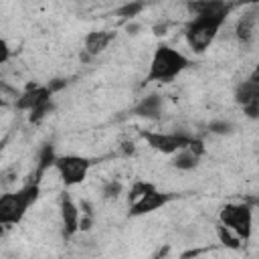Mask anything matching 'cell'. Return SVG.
Returning a JSON list of instances; mask_svg holds the SVG:
<instances>
[{
    "mask_svg": "<svg viewBox=\"0 0 259 259\" xmlns=\"http://www.w3.org/2000/svg\"><path fill=\"white\" fill-rule=\"evenodd\" d=\"M231 4L225 2H188L186 10L192 16L184 30L186 45L192 53H204L217 38L219 30L227 22Z\"/></svg>",
    "mask_w": 259,
    "mask_h": 259,
    "instance_id": "obj_1",
    "label": "cell"
},
{
    "mask_svg": "<svg viewBox=\"0 0 259 259\" xmlns=\"http://www.w3.org/2000/svg\"><path fill=\"white\" fill-rule=\"evenodd\" d=\"M186 67H188V59L182 51H178L174 47H168V45H160L152 55L150 69H148V75H146V83H150V81L170 83Z\"/></svg>",
    "mask_w": 259,
    "mask_h": 259,
    "instance_id": "obj_2",
    "label": "cell"
},
{
    "mask_svg": "<svg viewBox=\"0 0 259 259\" xmlns=\"http://www.w3.org/2000/svg\"><path fill=\"white\" fill-rule=\"evenodd\" d=\"M36 198H38V182H30L18 190L0 194V227L18 225L24 219L28 206Z\"/></svg>",
    "mask_w": 259,
    "mask_h": 259,
    "instance_id": "obj_3",
    "label": "cell"
},
{
    "mask_svg": "<svg viewBox=\"0 0 259 259\" xmlns=\"http://www.w3.org/2000/svg\"><path fill=\"white\" fill-rule=\"evenodd\" d=\"M221 225L227 227L239 241H247L251 237V229H253V208L245 202H233L227 204L221 214Z\"/></svg>",
    "mask_w": 259,
    "mask_h": 259,
    "instance_id": "obj_4",
    "label": "cell"
},
{
    "mask_svg": "<svg viewBox=\"0 0 259 259\" xmlns=\"http://www.w3.org/2000/svg\"><path fill=\"white\" fill-rule=\"evenodd\" d=\"M61 176V180L65 182V186H75L81 184L87 178V172L91 168V162L83 156H75V154H67V156H57L55 164H53Z\"/></svg>",
    "mask_w": 259,
    "mask_h": 259,
    "instance_id": "obj_5",
    "label": "cell"
},
{
    "mask_svg": "<svg viewBox=\"0 0 259 259\" xmlns=\"http://www.w3.org/2000/svg\"><path fill=\"white\" fill-rule=\"evenodd\" d=\"M144 138L148 140V144L154 150H158L162 154H170V156L176 154L178 150L186 148L194 140L192 136H188L184 132H154V134H146Z\"/></svg>",
    "mask_w": 259,
    "mask_h": 259,
    "instance_id": "obj_6",
    "label": "cell"
},
{
    "mask_svg": "<svg viewBox=\"0 0 259 259\" xmlns=\"http://www.w3.org/2000/svg\"><path fill=\"white\" fill-rule=\"evenodd\" d=\"M168 200H170L168 194H164V192H160L156 186H152L146 194H142L138 200H134V202L130 204V214H132V217H142V214L154 212V210L162 208Z\"/></svg>",
    "mask_w": 259,
    "mask_h": 259,
    "instance_id": "obj_7",
    "label": "cell"
},
{
    "mask_svg": "<svg viewBox=\"0 0 259 259\" xmlns=\"http://www.w3.org/2000/svg\"><path fill=\"white\" fill-rule=\"evenodd\" d=\"M202 152H204L202 142L194 138L186 148H182V150H178L176 154H172V166H174L176 170L190 172V170H194V168L198 166Z\"/></svg>",
    "mask_w": 259,
    "mask_h": 259,
    "instance_id": "obj_8",
    "label": "cell"
},
{
    "mask_svg": "<svg viewBox=\"0 0 259 259\" xmlns=\"http://www.w3.org/2000/svg\"><path fill=\"white\" fill-rule=\"evenodd\" d=\"M51 97H53V91L49 89V87H38V85H32V87H28L24 93H20L18 97H16V107L18 109H22V111H32V109H36V107H40V105H45V103H49L51 101Z\"/></svg>",
    "mask_w": 259,
    "mask_h": 259,
    "instance_id": "obj_9",
    "label": "cell"
},
{
    "mask_svg": "<svg viewBox=\"0 0 259 259\" xmlns=\"http://www.w3.org/2000/svg\"><path fill=\"white\" fill-rule=\"evenodd\" d=\"M79 219H81V210L75 204V200L69 194H63L61 198V221H63V235L65 237H73L79 233Z\"/></svg>",
    "mask_w": 259,
    "mask_h": 259,
    "instance_id": "obj_10",
    "label": "cell"
},
{
    "mask_svg": "<svg viewBox=\"0 0 259 259\" xmlns=\"http://www.w3.org/2000/svg\"><path fill=\"white\" fill-rule=\"evenodd\" d=\"M113 38H115V32H111V30H91L83 38V51L87 57H95V55L103 53Z\"/></svg>",
    "mask_w": 259,
    "mask_h": 259,
    "instance_id": "obj_11",
    "label": "cell"
},
{
    "mask_svg": "<svg viewBox=\"0 0 259 259\" xmlns=\"http://www.w3.org/2000/svg\"><path fill=\"white\" fill-rule=\"evenodd\" d=\"M235 101L241 107H247L251 103H259V81H257V73H251L249 79L241 81L235 89Z\"/></svg>",
    "mask_w": 259,
    "mask_h": 259,
    "instance_id": "obj_12",
    "label": "cell"
},
{
    "mask_svg": "<svg viewBox=\"0 0 259 259\" xmlns=\"http://www.w3.org/2000/svg\"><path fill=\"white\" fill-rule=\"evenodd\" d=\"M255 28H257V12H245L239 20H237V26H235V36L241 45H247L253 40L255 36Z\"/></svg>",
    "mask_w": 259,
    "mask_h": 259,
    "instance_id": "obj_13",
    "label": "cell"
},
{
    "mask_svg": "<svg viewBox=\"0 0 259 259\" xmlns=\"http://www.w3.org/2000/svg\"><path fill=\"white\" fill-rule=\"evenodd\" d=\"M134 111H136L138 115H142V117L156 119V117H160V113H162V97L156 95V93H152V95L144 97V99L136 105Z\"/></svg>",
    "mask_w": 259,
    "mask_h": 259,
    "instance_id": "obj_14",
    "label": "cell"
},
{
    "mask_svg": "<svg viewBox=\"0 0 259 259\" xmlns=\"http://www.w3.org/2000/svg\"><path fill=\"white\" fill-rule=\"evenodd\" d=\"M144 8H146V4H144V2H130V4L119 6V8L115 10V14H117V16H121V18H134V16H138Z\"/></svg>",
    "mask_w": 259,
    "mask_h": 259,
    "instance_id": "obj_15",
    "label": "cell"
},
{
    "mask_svg": "<svg viewBox=\"0 0 259 259\" xmlns=\"http://www.w3.org/2000/svg\"><path fill=\"white\" fill-rule=\"evenodd\" d=\"M121 194V182L119 180H107V182H103V186H101V196L103 198H107V200H115L117 196Z\"/></svg>",
    "mask_w": 259,
    "mask_h": 259,
    "instance_id": "obj_16",
    "label": "cell"
},
{
    "mask_svg": "<svg viewBox=\"0 0 259 259\" xmlns=\"http://www.w3.org/2000/svg\"><path fill=\"white\" fill-rule=\"evenodd\" d=\"M217 231H219V239H221L227 247H233V249H237V247H239V239H237V237H235L227 227L219 225V227H217Z\"/></svg>",
    "mask_w": 259,
    "mask_h": 259,
    "instance_id": "obj_17",
    "label": "cell"
},
{
    "mask_svg": "<svg viewBox=\"0 0 259 259\" xmlns=\"http://www.w3.org/2000/svg\"><path fill=\"white\" fill-rule=\"evenodd\" d=\"M208 130H210L212 134H229V132L233 130V125H231L229 121H212V123L208 125Z\"/></svg>",
    "mask_w": 259,
    "mask_h": 259,
    "instance_id": "obj_18",
    "label": "cell"
},
{
    "mask_svg": "<svg viewBox=\"0 0 259 259\" xmlns=\"http://www.w3.org/2000/svg\"><path fill=\"white\" fill-rule=\"evenodd\" d=\"M8 59H10V49H8L6 40H4V38H0V65H2V63H6Z\"/></svg>",
    "mask_w": 259,
    "mask_h": 259,
    "instance_id": "obj_19",
    "label": "cell"
}]
</instances>
